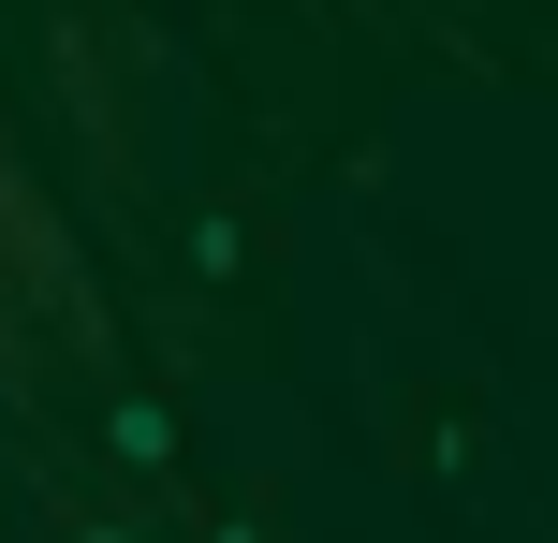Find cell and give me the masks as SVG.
Here are the masks:
<instances>
[{"instance_id":"obj_1","label":"cell","mask_w":558,"mask_h":543,"mask_svg":"<svg viewBox=\"0 0 558 543\" xmlns=\"http://www.w3.org/2000/svg\"><path fill=\"white\" fill-rule=\"evenodd\" d=\"M104 456H118V485H133V515H177V499H192V470H177V397H104Z\"/></svg>"},{"instance_id":"obj_2","label":"cell","mask_w":558,"mask_h":543,"mask_svg":"<svg viewBox=\"0 0 558 543\" xmlns=\"http://www.w3.org/2000/svg\"><path fill=\"white\" fill-rule=\"evenodd\" d=\"M397 456H426V485H471L485 470V411L456 397V382H426V397L397 411Z\"/></svg>"},{"instance_id":"obj_3","label":"cell","mask_w":558,"mask_h":543,"mask_svg":"<svg viewBox=\"0 0 558 543\" xmlns=\"http://www.w3.org/2000/svg\"><path fill=\"white\" fill-rule=\"evenodd\" d=\"M177 250H192V280H206V294H235L265 235H251V206H192V235H177Z\"/></svg>"},{"instance_id":"obj_4","label":"cell","mask_w":558,"mask_h":543,"mask_svg":"<svg viewBox=\"0 0 558 543\" xmlns=\"http://www.w3.org/2000/svg\"><path fill=\"white\" fill-rule=\"evenodd\" d=\"M45 543H162V515H133V499H45Z\"/></svg>"},{"instance_id":"obj_5","label":"cell","mask_w":558,"mask_h":543,"mask_svg":"<svg viewBox=\"0 0 558 543\" xmlns=\"http://www.w3.org/2000/svg\"><path fill=\"white\" fill-rule=\"evenodd\" d=\"M162 529H177V543H279V515H265V499H177Z\"/></svg>"}]
</instances>
